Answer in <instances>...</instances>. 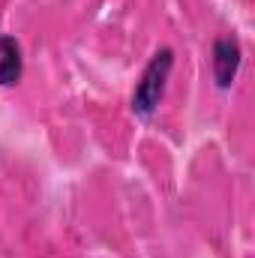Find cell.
<instances>
[{"instance_id": "1", "label": "cell", "mask_w": 255, "mask_h": 258, "mask_svg": "<svg viewBox=\"0 0 255 258\" xmlns=\"http://www.w3.org/2000/svg\"><path fill=\"white\" fill-rule=\"evenodd\" d=\"M171 69H174V51L171 48H159L147 60L138 84H135V93H132V111L138 117H150L159 108V102L165 96V87H168Z\"/></svg>"}, {"instance_id": "2", "label": "cell", "mask_w": 255, "mask_h": 258, "mask_svg": "<svg viewBox=\"0 0 255 258\" xmlns=\"http://www.w3.org/2000/svg\"><path fill=\"white\" fill-rule=\"evenodd\" d=\"M240 60H243V51L234 36H219L213 42V81L219 90H228L234 84Z\"/></svg>"}, {"instance_id": "3", "label": "cell", "mask_w": 255, "mask_h": 258, "mask_svg": "<svg viewBox=\"0 0 255 258\" xmlns=\"http://www.w3.org/2000/svg\"><path fill=\"white\" fill-rule=\"evenodd\" d=\"M24 75V57L15 36H0V87H15Z\"/></svg>"}]
</instances>
